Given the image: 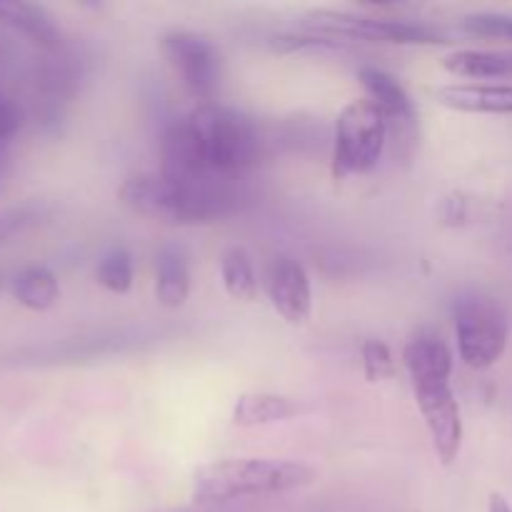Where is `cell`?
Segmentation results:
<instances>
[{
  "label": "cell",
  "instance_id": "1",
  "mask_svg": "<svg viewBox=\"0 0 512 512\" xmlns=\"http://www.w3.org/2000/svg\"><path fill=\"white\" fill-rule=\"evenodd\" d=\"M403 360L435 453L445 465H453L463 445V415L450 385L453 350L438 335L420 333L408 340Z\"/></svg>",
  "mask_w": 512,
  "mask_h": 512
},
{
  "label": "cell",
  "instance_id": "2",
  "mask_svg": "<svg viewBox=\"0 0 512 512\" xmlns=\"http://www.w3.org/2000/svg\"><path fill=\"white\" fill-rule=\"evenodd\" d=\"M233 178L208 185H183L163 175H138L125 180L120 203L133 213L170 225H198L225 218L240 205V190Z\"/></svg>",
  "mask_w": 512,
  "mask_h": 512
},
{
  "label": "cell",
  "instance_id": "3",
  "mask_svg": "<svg viewBox=\"0 0 512 512\" xmlns=\"http://www.w3.org/2000/svg\"><path fill=\"white\" fill-rule=\"evenodd\" d=\"M315 480V470L295 460L225 458L198 468L193 478V503L225 505L243 498L300 490Z\"/></svg>",
  "mask_w": 512,
  "mask_h": 512
},
{
  "label": "cell",
  "instance_id": "4",
  "mask_svg": "<svg viewBox=\"0 0 512 512\" xmlns=\"http://www.w3.org/2000/svg\"><path fill=\"white\" fill-rule=\"evenodd\" d=\"M205 163L220 178H233L258 163L260 133L248 115L220 103H200L188 115Z\"/></svg>",
  "mask_w": 512,
  "mask_h": 512
},
{
  "label": "cell",
  "instance_id": "5",
  "mask_svg": "<svg viewBox=\"0 0 512 512\" xmlns=\"http://www.w3.org/2000/svg\"><path fill=\"white\" fill-rule=\"evenodd\" d=\"M300 25L310 33L333 40L353 38L395 45L450 43L438 28H430L425 23H413V20L403 18H375V15L348 13V10H313V13L303 15Z\"/></svg>",
  "mask_w": 512,
  "mask_h": 512
},
{
  "label": "cell",
  "instance_id": "6",
  "mask_svg": "<svg viewBox=\"0 0 512 512\" xmlns=\"http://www.w3.org/2000/svg\"><path fill=\"white\" fill-rule=\"evenodd\" d=\"M388 138V120L368 98L350 100L335 123L333 175L343 180L378 165Z\"/></svg>",
  "mask_w": 512,
  "mask_h": 512
},
{
  "label": "cell",
  "instance_id": "7",
  "mask_svg": "<svg viewBox=\"0 0 512 512\" xmlns=\"http://www.w3.org/2000/svg\"><path fill=\"white\" fill-rule=\"evenodd\" d=\"M458 353L468 368L488 370L508 348V318L495 300L465 295L455 303Z\"/></svg>",
  "mask_w": 512,
  "mask_h": 512
},
{
  "label": "cell",
  "instance_id": "8",
  "mask_svg": "<svg viewBox=\"0 0 512 512\" xmlns=\"http://www.w3.org/2000/svg\"><path fill=\"white\" fill-rule=\"evenodd\" d=\"M160 53L185 88L203 103H215L223 78V60L208 38L190 30H170L160 38Z\"/></svg>",
  "mask_w": 512,
  "mask_h": 512
},
{
  "label": "cell",
  "instance_id": "9",
  "mask_svg": "<svg viewBox=\"0 0 512 512\" xmlns=\"http://www.w3.org/2000/svg\"><path fill=\"white\" fill-rule=\"evenodd\" d=\"M265 290L275 313L290 325H305L313 310V288L310 278L298 260L278 255L265 270Z\"/></svg>",
  "mask_w": 512,
  "mask_h": 512
},
{
  "label": "cell",
  "instance_id": "10",
  "mask_svg": "<svg viewBox=\"0 0 512 512\" xmlns=\"http://www.w3.org/2000/svg\"><path fill=\"white\" fill-rule=\"evenodd\" d=\"M160 175L183 185H208L223 180L205 163L198 135L190 128L188 120L173 123L165 130L163 143H160Z\"/></svg>",
  "mask_w": 512,
  "mask_h": 512
},
{
  "label": "cell",
  "instance_id": "11",
  "mask_svg": "<svg viewBox=\"0 0 512 512\" xmlns=\"http://www.w3.org/2000/svg\"><path fill=\"white\" fill-rule=\"evenodd\" d=\"M0 23L18 30L23 38L35 43L38 48L55 53L63 45V30L53 13L35 3H20V0H0Z\"/></svg>",
  "mask_w": 512,
  "mask_h": 512
},
{
  "label": "cell",
  "instance_id": "12",
  "mask_svg": "<svg viewBox=\"0 0 512 512\" xmlns=\"http://www.w3.org/2000/svg\"><path fill=\"white\" fill-rule=\"evenodd\" d=\"M435 100L460 113L510 115L512 85H445L435 90Z\"/></svg>",
  "mask_w": 512,
  "mask_h": 512
},
{
  "label": "cell",
  "instance_id": "13",
  "mask_svg": "<svg viewBox=\"0 0 512 512\" xmlns=\"http://www.w3.org/2000/svg\"><path fill=\"white\" fill-rule=\"evenodd\" d=\"M358 80L360 85H363L370 103L385 115V120H398V123H410V120H415L413 98H410L408 90H405L393 75L368 65V68L358 70Z\"/></svg>",
  "mask_w": 512,
  "mask_h": 512
},
{
  "label": "cell",
  "instance_id": "14",
  "mask_svg": "<svg viewBox=\"0 0 512 512\" xmlns=\"http://www.w3.org/2000/svg\"><path fill=\"white\" fill-rule=\"evenodd\" d=\"M190 295L188 255L175 245H165L155 255V298L163 308H183Z\"/></svg>",
  "mask_w": 512,
  "mask_h": 512
},
{
  "label": "cell",
  "instance_id": "15",
  "mask_svg": "<svg viewBox=\"0 0 512 512\" xmlns=\"http://www.w3.org/2000/svg\"><path fill=\"white\" fill-rule=\"evenodd\" d=\"M300 403L295 398L278 393H245L240 395L233 408V423L238 428H255V425L283 423L300 413Z\"/></svg>",
  "mask_w": 512,
  "mask_h": 512
},
{
  "label": "cell",
  "instance_id": "16",
  "mask_svg": "<svg viewBox=\"0 0 512 512\" xmlns=\"http://www.w3.org/2000/svg\"><path fill=\"white\" fill-rule=\"evenodd\" d=\"M10 293L23 308L43 313L58 303L60 283L53 270L43 268V265H30L10 278Z\"/></svg>",
  "mask_w": 512,
  "mask_h": 512
},
{
  "label": "cell",
  "instance_id": "17",
  "mask_svg": "<svg viewBox=\"0 0 512 512\" xmlns=\"http://www.w3.org/2000/svg\"><path fill=\"white\" fill-rule=\"evenodd\" d=\"M443 68L458 78H512V50H458Z\"/></svg>",
  "mask_w": 512,
  "mask_h": 512
},
{
  "label": "cell",
  "instance_id": "18",
  "mask_svg": "<svg viewBox=\"0 0 512 512\" xmlns=\"http://www.w3.org/2000/svg\"><path fill=\"white\" fill-rule=\"evenodd\" d=\"M220 275H223V285L228 295L240 303H253L258 295V280H255L253 260L245 253V248H228L220 258Z\"/></svg>",
  "mask_w": 512,
  "mask_h": 512
},
{
  "label": "cell",
  "instance_id": "19",
  "mask_svg": "<svg viewBox=\"0 0 512 512\" xmlns=\"http://www.w3.org/2000/svg\"><path fill=\"white\" fill-rule=\"evenodd\" d=\"M95 278L103 285L105 290L115 295H125L133 288V258H130L128 250L113 248L110 253H105L100 258L98 270H95Z\"/></svg>",
  "mask_w": 512,
  "mask_h": 512
},
{
  "label": "cell",
  "instance_id": "20",
  "mask_svg": "<svg viewBox=\"0 0 512 512\" xmlns=\"http://www.w3.org/2000/svg\"><path fill=\"white\" fill-rule=\"evenodd\" d=\"M48 218V208L40 203H23L10 205V208L0 210V248L8 245L10 240L23 235L25 230L35 228Z\"/></svg>",
  "mask_w": 512,
  "mask_h": 512
},
{
  "label": "cell",
  "instance_id": "21",
  "mask_svg": "<svg viewBox=\"0 0 512 512\" xmlns=\"http://www.w3.org/2000/svg\"><path fill=\"white\" fill-rule=\"evenodd\" d=\"M360 358H363V373L370 383H383L395 375L393 353L383 340H365L363 348H360Z\"/></svg>",
  "mask_w": 512,
  "mask_h": 512
},
{
  "label": "cell",
  "instance_id": "22",
  "mask_svg": "<svg viewBox=\"0 0 512 512\" xmlns=\"http://www.w3.org/2000/svg\"><path fill=\"white\" fill-rule=\"evenodd\" d=\"M460 25L475 38L512 40V15L508 13H473L465 15Z\"/></svg>",
  "mask_w": 512,
  "mask_h": 512
},
{
  "label": "cell",
  "instance_id": "23",
  "mask_svg": "<svg viewBox=\"0 0 512 512\" xmlns=\"http://www.w3.org/2000/svg\"><path fill=\"white\" fill-rule=\"evenodd\" d=\"M20 125H23V110L15 100H10L8 95L0 93V138L3 140H15Z\"/></svg>",
  "mask_w": 512,
  "mask_h": 512
},
{
  "label": "cell",
  "instance_id": "24",
  "mask_svg": "<svg viewBox=\"0 0 512 512\" xmlns=\"http://www.w3.org/2000/svg\"><path fill=\"white\" fill-rule=\"evenodd\" d=\"M13 143L15 140L0 138V190L8 185L10 170H13Z\"/></svg>",
  "mask_w": 512,
  "mask_h": 512
},
{
  "label": "cell",
  "instance_id": "25",
  "mask_svg": "<svg viewBox=\"0 0 512 512\" xmlns=\"http://www.w3.org/2000/svg\"><path fill=\"white\" fill-rule=\"evenodd\" d=\"M15 63H18V50H15V45L10 43L8 35L0 33V73L13 68Z\"/></svg>",
  "mask_w": 512,
  "mask_h": 512
},
{
  "label": "cell",
  "instance_id": "26",
  "mask_svg": "<svg viewBox=\"0 0 512 512\" xmlns=\"http://www.w3.org/2000/svg\"><path fill=\"white\" fill-rule=\"evenodd\" d=\"M488 512H512L510 503L503 498V495H490V505Z\"/></svg>",
  "mask_w": 512,
  "mask_h": 512
},
{
  "label": "cell",
  "instance_id": "27",
  "mask_svg": "<svg viewBox=\"0 0 512 512\" xmlns=\"http://www.w3.org/2000/svg\"><path fill=\"white\" fill-rule=\"evenodd\" d=\"M10 288V280L8 278H5V275L3 273H0V295H3L5 293V290H8Z\"/></svg>",
  "mask_w": 512,
  "mask_h": 512
}]
</instances>
